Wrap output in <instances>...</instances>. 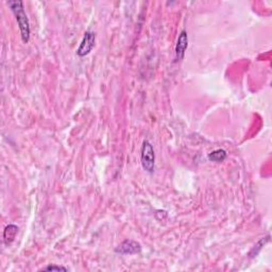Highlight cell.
Segmentation results:
<instances>
[{"mask_svg": "<svg viewBox=\"0 0 272 272\" xmlns=\"http://www.w3.org/2000/svg\"><path fill=\"white\" fill-rule=\"evenodd\" d=\"M7 4L16 18L23 42L28 44L30 41V22L25 11L24 3L20 2V0H14V2H8Z\"/></svg>", "mask_w": 272, "mask_h": 272, "instance_id": "obj_1", "label": "cell"}, {"mask_svg": "<svg viewBox=\"0 0 272 272\" xmlns=\"http://www.w3.org/2000/svg\"><path fill=\"white\" fill-rule=\"evenodd\" d=\"M140 163L143 169L148 173H153L155 169V153L152 144L149 140H144L140 150Z\"/></svg>", "mask_w": 272, "mask_h": 272, "instance_id": "obj_2", "label": "cell"}, {"mask_svg": "<svg viewBox=\"0 0 272 272\" xmlns=\"http://www.w3.org/2000/svg\"><path fill=\"white\" fill-rule=\"evenodd\" d=\"M96 43V34L92 31H86L84 33V36L82 39V42L77 49V55L80 58L86 57L87 54L92 52V50L95 47Z\"/></svg>", "mask_w": 272, "mask_h": 272, "instance_id": "obj_3", "label": "cell"}, {"mask_svg": "<svg viewBox=\"0 0 272 272\" xmlns=\"http://www.w3.org/2000/svg\"><path fill=\"white\" fill-rule=\"evenodd\" d=\"M115 252L121 255H133L142 252V246L138 241L126 239L115 248Z\"/></svg>", "mask_w": 272, "mask_h": 272, "instance_id": "obj_4", "label": "cell"}, {"mask_svg": "<svg viewBox=\"0 0 272 272\" xmlns=\"http://www.w3.org/2000/svg\"><path fill=\"white\" fill-rule=\"evenodd\" d=\"M189 47V35L185 30H182L177 37L175 49H174V61L180 62L185 57V51Z\"/></svg>", "mask_w": 272, "mask_h": 272, "instance_id": "obj_5", "label": "cell"}, {"mask_svg": "<svg viewBox=\"0 0 272 272\" xmlns=\"http://www.w3.org/2000/svg\"><path fill=\"white\" fill-rule=\"evenodd\" d=\"M18 227L15 226V224H9V226L5 229L4 232V240L6 245H10L12 243L18 234Z\"/></svg>", "mask_w": 272, "mask_h": 272, "instance_id": "obj_6", "label": "cell"}, {"mask_svg": "<svg viewBox=\"0 0 272 272\" xmlns=\"http://www.w3.org/2000/svg\"><path fill=\"white\" fill-rule=\"evenodd\" d=\"M227 157H228V153L226 150H223V149H216L208 155V158L211 162H214V163H222L226 161Z\"/></svg>", "mask_w": 272, "mask_h": 272, "instance_id": "obj_7", "label": "cell"}, {"mask_svg": "<svg viewBox=\"0 0 272 272\" xmlns=\"http://www.w3.org/2000/svg\"><path fill=\"white\" fill-rule=\"evenodd\" d=\"M41 270L42 271H67L68 269L62 266H58V265H48Z\"/></svg>", "mask_w": 272, "mask_h": 272, "instance_id": "obj_8", "label": "cell"}]
</instances>
